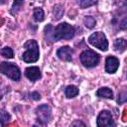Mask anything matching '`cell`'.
<instances>
[{"label": "cell", "instance_id": "1", "mask_svg": "<svg viewBox=\"0 0 127 127\" xmlns=\"http://www.w3.org/2000/svg\"><path fill=\"white\" fill-rule=\"evenodd\" d=\"M75 30L72 26L67 23H61L56 28H53L51 25L45 27V37L48 41H61V40H69L73 38Z\"/></svg>", "mask_w": 127, "mask_h": 127}, {"label": "cell", "instance_id": "2", "mask_svg": "<svg viewBox=\"0 0 127 127\" xmlns=\"http://www.w3.org/2000/svg\"><path fill=\"white\" fill-rule=\"evenodd\" d=\"M24 48L26 49V52L22 56V60L26 63H35L39 60L40 52H39V46L38 43L35 40H29L24 44Z\"/></svg>", "mask_w": 127, "mask_h": 127}, {"label": "cell", "instance_id": "3", "mask_svg": "<svg viewBox=\"0 0 127 127\" xmlns=\"http://www.w3.org/2000/svg\"><path fill=\"white\" fill-rule=\"evenodd\" d=\"M0 72L6 75L8 78L12 80H19L21 78V71L20 68L14 64L13 63L2 62L0 64Z\"/></svg>", "mask_w": 127, "mask_h": 127}, {"label": "cell", "instance_id": "4", "mask_svg": "<svg viewBox=\"0 0 127 127\" xmlns=\"http://www.w3.org/2000/svg\"><path fill=\"white\" fill-rule=\"evenodd\" d=\"M79 59H80L81 64L85 67H94L99 64L100 56L96 52L87 49V50H84L80 54Z\"/></svg>", "mask_w": 127, "mask_h": 127}, {"label": "cell", "instance_id": "5", "mask_svg": "<svg viewBox=\"0 0 127 127\" xmlns=\"http://www.w3.org/2000/svg\"><path fill=\"white\" fill-rule=\"evenodd\" d=\"M88 43L92 45L93 47L101 50V51H107L108 50V41L105 37V35L102 32H94L88 37Z\"/></svg>", "mask_w": 127, "mask_h": 127}, {"label": "cell", "instance_id": "6", "mask_svg": "<svg viewBox=\"0 0 127 127\" xmlns=\"http://www.w3.org/2000/svg\"><path fill=\"white\" fill-rule=\"evenodd\" d=\"M96 124H97V127H115L116 126L115 121L112 117V114L108 110H102L98 114Z\"/></svg>", "mask_w": 127, "mask_h": 127}, {"label": "cell", "instance_id": "7", "mask_svg": "<svg viewBox=\"0 0 127 127\" xmlns=\"http://www.w3.org/2000/svg\"><path fill=\"white\" fill-rule=\"evenodd\" d=\"M37 119L41 124L48 123L52 118V110L48 104H42L36 109Z\"/></svg>", "mask_w": 127, "mask_h": 127}, {"label": "cell", "instance_id": "8", "mask_svg": "<svg viewBox=\"0 0 127 127\" xmlns=\"http://www.w3.org/2000/svg\"><path fill=\"white\" fill-rule=\"evenodd\" d=\"M72 54H73V51L68 46L62 47V48H60L57 51L58 58L60 60L64 61V62H71V60H72Z\"/></svg>", "mask_w": 127, "mask_h": 127}, {"label": "cell", "instance_id": "9", "mask_svg": "<svg viewBox=\"0 0 127 127\" xmlns=\"http://www.w3.org/2000/svg\"><path fill=\"white\" fill-rule=\"evenodd\" d=\"M119 67V60L116 57L109 56L105 62V70L108 73H114Z\"/></svg>", "mask_w": 127, "mask_h": 127}, {"label": "cell", "instance_id": "10", "mask_svg": "<svg viewBox=\"0 0 127 127\" xmlns=\"http://www.w3.org/2000/svg\"><path fill=\"white\" fill-rule=\"evenodd\" d=\"M25 75L32 81H36L38 79L41 78L42 74H41V70L38 66H30L27 67L25 70Z\"/></svg>", "mask_w": 127, "mask_h": 127}, {"label": "cell", "instance_id": "11", "mask_svg": "<svg viewBox=\"0 0 127 127\" xmlns=\"http://www.w3.org/2000/svg\"><path fill=\"white\" fill-rule=\"evenodd\" d=\"M96 95L99 97H104V98H108V99L113 98V92L109 87H100L96 91Z\"/></svg>", "mask_w": 127, "mask_h": 127}, {"label": "cell", "instance_id": "12", "mask_svg": "<svg viewBox=\"0 0 127 127\" xmlns=\"http://www.w3.org/2000/svg\"><path fill=\"white\" fill-rule=\"evenodd\" d=\"M114 50L118 53H123L126 50V41L122 38L114 41Z\"/></svg>", "mask_w": 127, "mask_h": 127}, {"label": "cell", "instance_id": "13", "mask_svg": "<svg viewBox=\"0 0 127 127\" xmlns=\"http://www.w3.org/2000/svg\"><path fill=\"white\" fill-rule=\"evenodd\" d=\"M78 92H79V90H78V88L75 85H68L64 89V94H65V96L67 98L75 97L78 94Z\"/></svg>", "mask_w": 127, "mask_h": 127}, {"label": "cell", "instance_id": "14", "mask_svg": "<svg viewBox=\"0 0 127 127\" xmlns=\"http://www.w3.org/2000/svg\"><path fill=\"white\" fill-rule=\"evenodd\" d=\"M64 15V6L62 4H56L53 9V18L54 20H59Z\"/></svg>", "mask_w": 127, "mask_h": 127}, {"label": "cell", "instance_id": "15", "mask_svg": "<svg viewBox=\"0 0 127 127\" xmlns=\"http://www.w3.org/2000/svg\"><path fill=\"white\" fill-rule=\"evenodd\" d=\"M33 18L37 22L44 21V19H45V13H44L43 9L42 8H39V7L35 8L34 9V12H33Z\"/></svg>", "mask_w": 127, "mask_h": 127}, {"label": "cell", "instance_id": "16", "mask_svg": "<svg viewBox=\"0 0 127 127\" xmlns=\"http://www.w3.org/2000/svg\"><path fill=\"white\" fill-rule=\"evenodd\" d=\"M0 54H1L4 58H6V59H12V58L14 57L13 50H12L11 48H9V47H4V48H2L1 51H0Z\"/></svg>", "mask_w": 127, "mask_h": 127}, {"label": "cell", "instance_id": "17", "mask_svg": "<svg viewBox=\"0 0 127 127\" xmlns=\"http://www.w3.org/2000/svg\"><path fill=\"white\" fill-rule=\"evenodd\" d=\"M83 22H84L85 27H87V28H89V29H92V28L96 25V21H95V19H94L92 16H86V17L84 18Z\"/></svg>", "mask_w": 127, "mask_h": 127}, {"label": "cell", "instance_id": "18", "mask_svg": "<svg viewBox=\"0 0 127 127\" xmlns=\"http://www.w3.org/2000/svg\"><path fill=\"white\" fill-rule=\"evenodd\" d=\"M9 120H10V115H9L7 112H5L4 110L1 111V112H0V122H1L2 126H4L5 123H7Z\"/></svg>", "mask_w": 127, "mask_h": 127}, {"label": "cell", "instance_id": "19", "mask_svg": "<svg viewBox=\"0 0 127 127\" xmlns=\"http://www.w3.org/2000/svg\"><path fill=\"white\" fill-rule=\"evenodd\" d=\"M78 4H79V6H80L82 9H84V8H88V7H90V6L94 5V4H96V1L81 0V1H79V2H78Z\"/></svg>", "mask_w": 127, "mask_h": 127}, {"label": "cell", "instance_id": "20", "mask_svg": "<svg viewBox=\"0 0 127 127\" xmlns=\"http://www.w3.org/2000/svg\"><path fill=\"white\" fill-rule=\"evenodd\" d=\"M126 91H125V89H123L120 93H119V95H118V104H122V103H124L125 101H126Z\"/></svg>", "mask_w": 127, "mask_h": 127}, {"label": "cell", "instance_id": "21", "mask_svg": "<svg viewBox=\"0 0 127 127\" xmlns=\"http://www.w3.org/2000/svg\"><path fill=\"white\" fill-rule=\"evenodd\" d=\"M69 127H86V126L81 120H74L73 122H71Z\"/></svg>", "mask_w": 127, "mask_h": 127}, {"label": "cell", "instance_id": "22", "mask_svg": "<svg viewBox=\"0 0 127 127\" xmlns=\"http://www.w3.org/2000/svg\"><path fill=\"white\" fill-rule=\"evenodd\" d=\"M31 97L33 98V99H35V100H39L40 98H41V95L38 93V92H36V91H34V92H32L31 94Z\"/></svg>", "mask_w": 127, "mask_h": 127}, {"label": "cell", "instance_id": "23", "mask_svg": "<svg viewBox=\"0 0 127 127\" xmlns=\"http://www.w3.org/2000/svg\"><path fill=\"white\" fill-rule=\"evenodd\" d=\"M33 127H38V126H36V125H35V126H33Z\"/></svg>", "mask_w": 127, "mask_h": 127}]
</instances>
